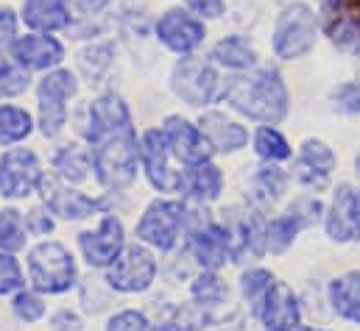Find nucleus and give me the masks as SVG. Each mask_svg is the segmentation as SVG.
Returning a JSON list of instances; mask_svg holds the SVG:
<instances>
[{
    "mask_svg": "<svg viewBox=\"0 0 360 331\" xmlns=\"http://www.w3.org/2000/svg\"><path fill=\"white\" fill-rule=\"evenodd\" d=\"M87 142L92 154V170L101 187L126 189L137 175L140 140L131 120V109L115 92H103L90 100Z\"/></svg>",
    "mask_w": 360,
    "mask_h": 331,
    "instance_id": "nucleus-1",
    "label": "nucleus"
},
{
    "mask_svg": "<svg viewBox=\"0 0 360 331\" xmlns=\"http://www.w3.org/2000/svg\"><path fill=\"white\" fill-rule=\"evenodd\" d=\"M221 100H226L238 114L263 126L282 123L290 112V92L282 73L260 65L252 73H238L235 79L224 81Z\"/></svg>",
    "mask_w": 360,
    "mask_h": 331,
    "instance_id": "nucleus-2",
    "label": "nucleus"
},
{
    "mask_svg": "<svg viewBox=\"0 0 360 331\" xmlns=\"http://www.w3.org/2000/svg\"><path fill=\"white\" fill-rule=\"evenodd\" d=\"M319 11L304 0H290L279 8L271 25V50L279 62L304 59L319 42Z\"/></svg>",
    "mask_w": 360,
    "mask_h": 331,
    "instance_id": "nucleus-3",
    "label": "nucleus"
},
{
    "mask_svg": "<svg viewBox=\"0 0 360 331\" xmlns=\"http://www.w3.org/2000/svg\"><path fill=\"white\" fill-rule=\"evenodd\" d=\"M79 95V76L68 67L45 73L37 83V114L45 140H56L68 126V103Z\"/></svg>",
    "mask_w": 360,
    "mask_h": 331,
    "instance_id": "nucleus-4",
    "label": "nucleus"
},
{
    "mask_svg": "<svg viewBox=\"0 0 360 331\" xmlns=\"http://www.w3.org/2000/svg\"><path fill=\"white\" fill-rule=\"evenodd\" d=\"M171 89L179 97L181 103L193 106V109H204L215 100H221V73L218 67L204 59V56H179L174 70H171Z\"/></svg>",
    "mask_w": 360,
    "mask_h": 331,
    "instance_id": "nucleus-5",
    "label": "nucleus"
},
{
    "mask_svg": "<svg viewBox=\"0 0 360 331\" xmlns=\"http://www.w3.org/2000/svg\"><path fill=\"white\" fill-rule=\"evenodd\" d=\"M28 278L34 290L56 295L76 284V262L59 243H39L28 253Z\"/></svg>",
    "mask_w": 360,
    "mask_h": 331,
    "instance_id": "nucleus-6",
    "label": "nucleus"
},
{
    "mask_svg": "<svg viewBox=\"0 0 360 331\" xmlns=\"http://www.w3.org/2000/svg\"><path fill=\"white\" fill-rule=\"evenodd\" d=\"M151 31H154V39L174 56H190L207 42V20L195 17L184 6L165 8L154 20Z\"/></svg>",
    "mask_w": 360,
    "mask_h": 331,
    "instance_id": "nucleus-7",
    "label": "nucleus"
},
{
    "mask_svg": "<svg viewBox=\"0 0 360 331\" xmlns=\"http://www.w3.org/2000/svg\"><path fill=\"white\" fill-rule=\"evenodd\" d=\"M8 56L28 73H51L65 65L68 48L56 34L28 31V34H20L8 45Z\"/></svg>",
    "mask_w": 360,
    "mask_h": 331,
    "instance_id": "nucleus-8",
    "label": "nucleus"
},
{
    "mask_svg": "<svg viewBox=\"0 0 360 331\" xmlns=\"http://www.w3.org/2000/svg\"><path fill=\"white\" fill-rule=\"evenodd\" d=\"M171 145L165 140V131L162 128H148L143 137H140V162L143 170L151 181L154 189L160 192H181L187 189V175L179 170H171Z\"/></svg>",
    "mask_w": 360,
    "mask_h": 331,
    "instance_id": "nucleus-9",
    "label": "nucleus"
},
{
    "mask_svg": "<svg viewBox=\"0 0 360 331\" xmlns=\"http://www.w3.org/2000/svg\"><path fill=\"white\" fill-rule=\"evenodd\" d=\"M42 165L34 151L28 148H8L0 156V195L3 198H25L34 189H39Z\"/></svg>",
    "mask_w": 360,
    "mask_h": 331,
    "instance_id": "nucleus-10",
    "label": "nucleus"
},
{
    "mask_svg": "<svg viewBox=\"0 0 360 331\" xmlns=\"http://www.w3.org/2000/svg\"><path fill=\"white\" fill-rule=\"evenodd\" d=\"M154 276H157L154 256L143 245H131V248H123V253L112 262L106 281L117 292H143L154 284Z\"/></svg>",
    "mask_w": 360,
    "mask_h": 331,
    "instance_id": "nucleus-11",
    "label": "nucleus"
},
{
    "mask_svg": "<svg viewBox=\"0 0 360 331\" xmlns=\"http://www.w3.org/2000/svg\"><path fill=\"white\" fill-rule=\"evenodd\" d=\"M162 131H165V140L171 145V154L179 159L181 165L195 167L201 162H210V156L215 154V148L207 140V134L201 131V126L190 123L181 114H168L165 123H162Z\"/></svg>",
    "mask_w": 360,
    "mask_h": 331,
    "instance_id": "nucleus-12",
    "label": "nucleus"
},
{
    "mask_svg": "<svg viewBox=\"0 0 360 331\" xmlns=\"http://www.w3.org/2000/svg\"><path fill=\"white\" fill-rule=\"evenodd\" d=\"M181 220H184V206L181 203H176V201H154L137 223V237L146 245L171 250L176 245Z\"/></svg>",
    "mask_w": 360,
    "mask_h": 331,
    "instance_id": "nucleus-13",
    "label": "nucleus"
},
{
    "mask_svg": "<svg viewBox=\"0 0 360 331\" xmlns=\"http://www.w3.org/2000/svg\"><path fill=\"white\" fill-rule=\"evenodd\" d=\"M327 237L335 243L360 240V189L352 184H341L333 195L330 209L324 212Z\"/></svg>",
    "mask_w": 360,
    "mask_h": 331,
    "instance_id": "nucleus-14",
    "label": "nucleus"
},
{
    "mask_svg": "<svg viewBox=\"0 0 360 331\" xmlns=\"http://www.w3.org/2000/svg\"><path fill=\"white\" fill-rule=\"evenodd\" d=\"M20 22L28 31L62 34L76 22L73 0H20Z\"/></svg>",
    "mask_w": 360,
    "mask_h": 331,
    "instance_id": "nucleus-15",
    "label": "nucleus"
},
{
    "mask_svg": "<svg viewBox=\"0 0 360 331\" xmlns=\"http://www.w3.org/2000/svg\"><path fill=\"white\" fill-rule=\"evenodd\" d=\"M79 248L92 267H106L123 253V223L109 215L101 220L95 231H84L79 237Z\"/></svg>",
    "mask_w": 360,
    "mask_h": 331,
    "instance_id": "nucleus-16",
    "label": "nucleus"
},
{
    "mask_svg": "<svg viewBox=\"0 0 360 331\" xmlns=\"http://www.w3.org/2000/svg\"><path fill=\"white\" fill-rule=\"evenodd\" d=\"M263 329L266 331H293L299 329L302 312H299V298L285 281H274L271 290L266 292L260 309H257Z\"/></svg>",
    "mask_w": 360,
    "mask_h": 331,
    "instance_id": "nucleus-17",
    "label": "nucleus"
},
{
    "mask_svg": "<svg viewBox=\"0 0 360 331\" xmlns=\"http://www.w3.org/2000/svg\"><path fill=\"white\" fill-rule=\"evenodd\" d=\"M39 192L45 198V206L53 215L65 217V220H84V217H90L92 212L101 206L95 198L79 192V189L65 187L59 178H51V175L39 181Z\"/></svg>",
    "mask_w": 360,
    "mask_h": 331,
    "instance_id": "nucleus-18",
    "label": "nucleus"
},
{
    "mask_svg": "<svg viewBox=\"0 0 360 331\" xmlns=\"http://www.w3.org/2000/svg\"><path fill=\"white\" fill-rule=\"evenodd\" d=\"M335 170V154L321 140H304L302 154L296 159V178L299 184L310 189H324L330 181V173Z\"/></svg>",
    "mask_w": 360,
    "mask_h": 331,
    "instance_id": "nucleus-19",
    "label": "nucleus"
},
{
    "mask_svg": "<svg viewBox=\"0 0 360 331\" xmlns=\"http://www.w3.org/2000/svg\"><path fill=\"white\" fill-rule=\"evenodd\" d=\"M190 248H193V256L201 262V267H207V270H218L221 264L232 262V256H235L232 234L224 226H215V223H207L204 229H195L193 240H190Z\"/></svg>",
    "mask_w": 360,
    "mask_h": 331,
    "instance_id": "nucleus-20",
    "label": "nucleus"
},
{
    "mask_svg": "<svg viewBox=\"0 0 360 331\" xmlns=\"http://www.w3.org/2000/svg\"><path fill=\"white\" fill-rule=\"evenodd\" d=\"M210 62L229 73H249L260 65L257 48L243 34H226L210 48Z\"/></svg>",
    "mask_w": 360,
    "mask_h": 331,
    "instance_id": "nucleus-21",
    "label": "nucleus"
},
{
    "mask_svg": "<svg viewBox=\"0 0 360 331\" xmlns=\"http://www.w3.org/2000/svg\"><path fill=\"white\" fill-rule=\"evenodd\" d=\"M198 126L207 134V140L212 142V148L221 151V154H238L240 148L249 145L246 126H240L238 120L226 117L224 112H204L201 120H198Z\"/></svg>",
    "mask_w": 360,
    "mask_h": 331,
    "instance_id": "nucleus-22",
    "label": "nucleus"
},
{
    "mask_svg": "<svg viewBox=\"0 0 360 331\" xmlns=\"http://www.w3.org/2000/svg\"><path fill=\"white\" fill-rule=\"evenodd\" d=\"M330 304L333 312L349 323H360V270L344 273L330 281Z\"/></svg>",
    "mask_w": 360,
    "mask_h": 331,
    "instance_id": "nucleus-23",
    "label": "nucleus"
},
{
    "mask_svg": "<svg viewBox=\"0 0 360 331\" xmlns=\"http://www.w3.org/2000/svg\"><path fill=\"white\" fill-rule=\"evenodd\" d=\"M31 134H34L31 112L14 103H0V148L25 142Z\"/></svg>",
    "mask_w": 360,
    "mask_h": 331,
    "instance_id": "nucleus-24",
    "label": "nucleus"
},
{
    "mask_svg": "<svg viewBox=\"0 0 360 331\" xmlns=\"http://www.w3.org/2000/svg\"><path fill=\"white\" fill-rule=\"evenodd\" d=\"M187 189L201 201H215L224 189V173L212 162H201L187 173Z\"/></svg>",
    "mask_w": 360,
    "mask_h": 331,
    "instance_id": "nucleus-25",
    "label": "nucleus"
},
{
    "mask_svg": "<svg viewBox=\"0 0 360 331\" xmlns=\"http://www.w3.org/2000/svg\"><path fill=\"white\" fill-rule=\"evenodd\" d=\"M53 167L59 170V175L65 181H84L87 178V170H92V154L84 151L82 145H65L56 156H53Z\"/></svg>",
    "mask_w": 360,
    "mask_h": 331,
    "instance_id": "nucleus-26",
    "label": "nucleus"
},
{
    "mask_svg": "<svg viewBox=\"0 0 360 331\" xmlns=\"http://www.w3.org/2000/svg\"><path fill=\"white\" fill-rule=\"evenodd\" d=\"M324 28H327V36L335 48H341L344 53H358L360 56V17H352L344 11L341 17L327 22Z\"/></svg>",
    "mask_w": 360,
    "mask_h": 331,
    "instance_id": "nucleus-27",
    "label": "nucleus"
},
{
    "mask_svg": "<svg viewBox=\"0 0 360 331\" xmlns=\"http://www.w3.org/2000/svg\"><path fill=\"white\" fill-rule=\"evenodd\" d=\"M255 154L263 162H285L290 159V145L274 126H260L255 131Z\"/></svg>",
    "mask_w": 360,
    "mask_h": 331,
    "instance_id": "nucleus-28",
    "label": "nucleus"
},
{
    "mask_svg": "<svg viewBox=\"0 0 360 331\" xmlns=\"http://www.w3.org/2000/svg\"><path fill=\"white\" fill-rule=\"evenodd\" d=\"M304 226L288 212V215H282V217H276V220H271L269 229H266V248L271 253H285V250L293 245V240H296V234L302 231Z\"/></svg>",
    "mask_w": 360,
    "mask_h": 331,
    "instance_id": "nucleus-29",
    "label": "nucleus"
},
{
    "mask_svg": "<svg viewBox=\"0 0 360 331\" xmlns=\"http://www.w3.org/2000/svg\"><path fill=\"white\" fill-rule=\"evenodd\" d=\"M31 86L28 70H22L11 56H0V97H20Z\"/></svg>",
    "mask_w": 360,
    "mask_h": 331,
    "instance_id": "nucleus-30",
    "label": "nucleus"
},
{
    "mask_svg": "<svg viewBox=\"0 0 360 331\" xmlns=\"http://www.w3.org/2000/svg\"><path fill=\"white\" fill-rule=\"evenodd\" d=\"M112 59H115V48L109 42H92L90 48L79 53V67L92 81V79H101L112 67Z\"/></svg>",
    "mask_w": 360,
    "mask_h": 331,
    "instance_id": "nucleus-31",
    "label": "nucleus"
},
{
    "mask_svg": "<svg viewBox=\"0 0 360 331\" xmlns=\"http://www.w3.org/2000/svg\"><path fill=\"white\" fill-rule=\"evenodd\" d=\"M25 226L17 209H3L0 212V250H22L25 248Z\"/></svg>",
    "mask_w": 360,
    "mask_h": 331,
    "instance_id": "nucleus-32",
    "label": "nucleus"
},
{
    "mask_svg": "<svg viewBox=\"0 0 360 331\" xmlns=\"http://www.w3.org/2000/svg\"><path fill=\"white\" fill-rule=\"evenodd\" d=\"M271 284H274V276H271L266 267H255V270L243 273V278H240L243 298H246V301H249L255 309H260V304H263L266 292L271 290Z\"/></svg>",
    "mask_w": 360,
    "mask_h": 331,
    "instance_id": "nucleus-33",
    "label": "nucleus"
},
{
    "mask_svg": "<svg viewBox=\"0 0 360 331\" xmlns=\"http://www.w3.org/2000/svg\"><path fill=\"white\" fill-rule=\"evenodd\" d=\"M255 187H257V192H263L266 201H276V198L288 189V173L279 170L274 162H269L266 167L257 170V175H255Z\"/></svg>",
    "mask_w": 360,
    "mask_h": 331,
    "instance_id": "nucleus-34",
    "label": "nucleus"
},
{
    "mask_svg": "<svg viewBox=\"0 0 360 331\" xmlns=\"http://www.w3.org/2000/svg\"><path fill=\"white\" fill-rule=\"evenodd\" d=\"M226 295H229V287L215 276V273H201L195 281H193V298L198 301V304H221V301H226Z\"/></svg>",
    "mask_w": 360,
    "mask_h": 331,
    "instance_id": "nucleus-35",
    "label": "nucleus"
},
{
    "mask_svg": "<svg viewBox=\"0 0 360 331\" xmlns=\"http://www.w3.org/2000/svg\"><path fill=\"white\" fill-rule=\"evenodd\" d=\"M330 103L341 114H360V79L333 86L330 89Z\"/></svg>",
    "mask_w": 360,
    "mask_h": 331,
    "instance_id": "nucleus-36",
    "label": "nucleus"
},
{
    "mask_svg": "<svg viewBox=\"0 0 360 331\" xmlns=\"http://www.w3.org/2000/svg\"><path fill=\"white\" fill-rule=\"evenodd\" d=\"M22 281V270L17 264V259L8 250H0V295H8L14 290H20Z\"/></svg>",
    "mask_w": 360,
    "mask_h": 331,
    "instance_id": "nucleus-37",
    "label": "nucleus"
},
{
    "mask_svg": "<svg viewBox=\"0 0 360 331\" xmlns=\"http://www.w3.org/2000/svg\"><path fill=\"white\" fill-rule=\"evenodd\" d=\"M14 315L20 318V320H25V323H34V320H39L42 315H45V304H42V298L37 295V292H20L17 298H14Z\"/></svg>",
    "mask_w": 360,
    "mask_h": 331,
    "instance_id": "nucleus-38",
    "label": "nucleus"
},
{
    "mask_svg": "<svg viewBox=\"0 0 360 331\" xmlns=\"http://www.w3.org/2000/svg\"><path fill=\"white\" fill-rule=\"evenodd\" d=\"M20 11L8 3H0V50H8V45L20 36Z\"/></svg>",
    "mask_w": 360,
    "mask_h": 331,
    "instance_id": "nucleus-39",
    "label": "nucleus"
},
{
    "mask_svg": "<svg viewBox=\"0 0 360 331\" xmlns=\"http://www.w3.org/2000/svg\"><path fill=\"white\" fill-rule=\"evenodd\" d=\"M179 6H184L187 11H193L195 17L212 22L221 20L226 14V0H179Z\"/></svg>",
    "mask_w": 360,
    "mask_h": 331,
    "instance_id": "nucleus-40",
    "label": "nucleus"
},
{
    "mask_svg": "<svg viewBox=\"0 0 360 331\" xmlns=\"http://www.w3.org/2000/svg\"><path fill=\"white\" fill-rule=\"evenodd\" d=\"M288 212H290L302 226H313L316 220H321L324 206H321V201H319V198H299Z\"/></svg>",
    "mask_w": 360,
    "mask_h": 331,
    "instance_id": "nucleus-41",
    "label": "nucleus"
},
{
    "mask_svg": "<svg viewBox=\"0 0 360 331\" xmlns=\"http://www.w3.org/2000/svg\"><path fill=\"white\" fill-rule=\"evenodd\" d=\"M106 331H148V318L143 312H120L115 315L109 323H106Z\"/></svg>",
    "mask_w": 360,
    "mask_h": 331,
    "instance_id": "nucleus-42",
    "label": "nucleus"
},
{
    "mask_svg": "<svg viewBox=\"0 0 360 331\" xmlns=\"http://www.w3.org/2000/svg\"><path fill=\"white\" fill-rule=\"evenodd\" d=\"M25 229L31 234H48V231H53V220L42 209H31L28 217H25Z\"/></svg>",
    "mask_w": 360,
    "mask_h": 331,
    "instance_id": "nucleus-43",
    "label": "nucleus"
},
{
    "mask_svg": "<svg viewBox=\"0 0 360 331\" xmlns=\"http://www.w3.org/2000/svg\"><path fill=\"white\" fill-rule=\"evenodd\" d=\"M293 331H324V329H304V326H299V329H293Z\"/></svg>",
    "mask_w": 360,
    "mask_h": 331,
    "instance_id": "nucleus-44",
    "label": "nucleus"
},
{
    "mask_svg": "<svg viewBox=\"0 0 360 331\" xmlns=\"http://www.w3.org/2000/svg\"><path fill=\"white\" fill-rule=\"evenodd\" d=\"M355 167H358V178H360V156L355 159Z\"/></svg>",
    "mask_w": 360,
    "mask_h": 331,
    "instance_id": "nucleus-45",
    "label": "nucleus"
},
{
    "mask_svg": "<svg viewBox=\"0 0 360 331\" xmlns=\"http://www.w3.org/2000/svg\"><path fill=\"white\" fill-rule=\"evenodd\" d=\"M274 3H279V6H285V3H290V0H274Z\"/></svg>",
    "mask_w": 360,
    "mask_h": 331,
    "instance_id": "nucleus-46",
    "label": "nucleus"
}]
</instances>
